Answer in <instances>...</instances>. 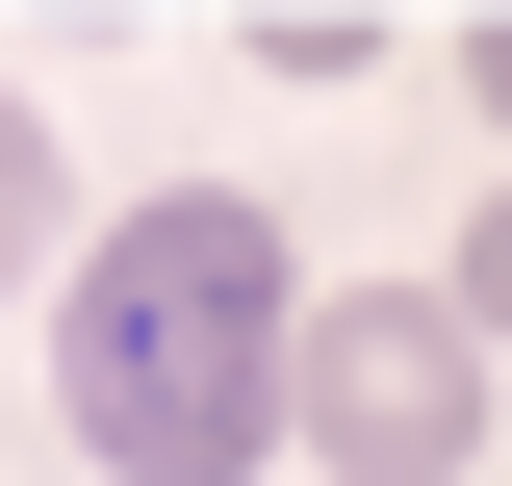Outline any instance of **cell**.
Here are the masks:
<instances>
[{
	"instance_id": "cell-1",
	"label": "cell",
	"mask_w": 512,
	"mask_h": 486,
	"mask_svg": "<svg viewBox=\"0 0 512 486\" xmlns=\"http://www.w3.org/2000/svg\"><path fill=\"white\" fill-rule=\"evenodd\" d=\"M52 384H77V461L103 486H256V410H282V231L231 180H154L52 307Z\"/></svg>"
},
{
	"instance_id": "cell-2",
	"label": "cell",
	"mask_w": 512,
	"mask_h": 486,
	"mask_svg": "<svg viewBox=\"0 0 512 486\" xmlns=\"http://www.w3.org/2000/svg\"><path fill=\"white\" fill-rule=\"evenodd\" d=\"M282 384H308V435L359 486H461L487 461V333H461L436 282H384V307H333V333H282Z\"/></svg>"
},
{
	"instance_id": "cell-3",
	"label": "cell",
	"mask_w": 512,
	"mask_h": 486,
	"mask_svg": "<svg viewBox=\"0 0 512 486\" xmlns=\"http://www.w3.org/2000/svg\"><path fill=\"white\" fill-rule=\"evenodd\" d=\"M0 282H52V128L0 103Z\"/></svg>"
}]
</instances>
